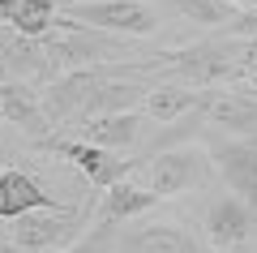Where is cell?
<instances>
[{
	"mask_svg": "<svg viewBox=\"0 0 257 253\" xmlns=\"http://www.w3.org/2000/svg\"><path fill=\"white\" fill-rule=\"evenodd\" d=\"M56 13H60V0H18L13 13H9V26L22 30V35L43 39L56 26Z\"/></svg>",
	"mask_w": 257,
	"mask_h": 253,
	"instance_id": "obj_15",
	"label": "cell"
},
{
	"mask_svg": "<svg viewBox=\"0 0 257 253\" xmlns=\"http://www.w3.org/2000/svg\"><path fill=\"white\" fill-rule=\"evenodd\" d=\"M223 39H227V56H231V86L257 91V39H236V35H223Z\"/></svg>",
	"mask_w": 257,
	"mask_h": 253,
	"instance_id": "obj_16",
	"label": "cell"
},
{
	"mask_svg": "<svg viewBox=\"0 0 257 253\" xmlns=\"http://www.w3.org/2000/svg\"><path fill=\"white\" fill-rule=\"evenodd\" d=\"M236 9H257V0H231Z\"/></svg>",
	"mask_w": 257,
	"mask_h": 253,
	"instance_id": "obj_21",
	"label": "cell"
},
{
	"mask_svg": "<svg viewBox=\"0 0 257 253\" xmlns=\"http://www.w3.org/2000/svg\"><path fill=\"white\" fill-rule=\"evenodd\" d=\"M26 210H64V202L52 198L30 172L5 167V172H0V223L26 215Z\"/></svg>",
	"mask_w": 257,
	"mask_h": 253,
	"instance_id": "obj_13",
	"label": "cell"
},
{
	"mask_svg": "<svg viewBox=\"0 0 257 253\" xmlns=\"http://www.w3.org/2000/svg\"><path fill=\"white\" fill-rule=\"evenodd\" d=\"M0 108H5V120L18 125L30 142H43L52 133V116L43 112V99H39V86L30 81H0Z\"/></svg>",
	"mask_w": 257,
	"mask_h": 253,
	"instance_id": "obj_12",
	"label": "cell"
},
{
	"mask_svg": "<svg viewBox=\"0 0 257 253\" xmlns=\"http://www.w3.org/2000/svg\"><path fill=\"white\" fill-rule=\"evenodd\" d=\"M159 193L155 189H146V185H133L124 176V181H116V185H107V189H99V198H94V223H116V227H124V223H133V219H142L146 210H155L159 206Z\"/></svg>",
	"mask_w": 257,
	"mask_h": 253,
	"instance_id": "obj_11",
	"label": "cell"
},
{
	"mask_svg": "<svg viewBox=\"0 0 257 253\" xmlns=\"http://www.w3.org/2000/svg\"><path fill=\"white\" fill-rule=\"evenodd\" d=\"M138 172H142V185L155 189L163 202L184 198V193H206L219 181L206 142H180V146H163L155 154H142Z\"/></svg>",
	"mask_w": 257,
	"mask_h": 253,
	"instance_id": "obj_1",
	"label": "cell"
},
{
	"mask_svg": "<svg viewBox=\"0 0 257 253\" xmlns=\"http://www.w3.org/2000/svg\"><path fill=\"white\" fill-rule=\"evenodd\" d=\"M193 232L219 253H253L257 249V210L240 193H231L227 185H223V193H214V185H210Z\"/></svg>",
	"mask_w": 257,
	"mask_h": 253,
	"instance_id": "obj_2",
	"label": "cell"
},
{
	"mask_svg": "<svg viewBox=\"0 0 257 253\" xmlns=\"http://www.w3.org/2000/svg\"><path fill=\"white\" fill-rule=\"evenodd\" d=\"M69 133L86 137V142H99L107 150H133V146L146 137L150 129V116L142 108L133 112H107V116H86V120H69Z\"/></svg>",
	"mask_w": 257,
	"mask_h": 253,
	"instance_id": "obj_10",
	"label": "cell"
},
{
	"mask_svg": "<svg viewBox=\"0 0 257 253\" xmlns=\"http://www.w3.org/2000/svg\"><path fill=\"white\" fill-rule=\"evenodd\" d=\"M64 5H77V0H60V9H64Z\"/></svg>",
	"mask_w": 257,
	"mask_h": 253,
	"instance_id": "obj_23",
	"label": "cell"
},
{
	"mask_svg": "<svg viewBox=\"0 0 257 253\" xmlns=\"http://www.w3.org/2000/svg\"><path fill=\"white\" fill-rule=\"evenodd\" d=\"M60 77L47 56V43L35 35H22L9 26V35L0 39V81H30V86H47Z\"/></svg>",
	"mask_w": 257,
	"mask_h": 253,
	"instance_id": "obj_8",
	"label": "cell"
},
{
	"mask_svg": "<svg viewBox=\"0 0 257 253\" xmlns=\"http://www.w3.org/2000/svg\"><path fill=\"white\" fill-rule=\"evenodd\" d=\"M90 210L64 206V210H26V215L9 219V240L18 244V253H60L82 236V227L90 223Z\"/></svg>",
	"mask_w": 257,
	"mask_h": 253,
	"instance_id": "obj_4",
	"label": "cell"
},
{
	"mask_svg": "<svg viewBox=\"0 0 257 253\" xmlns=\"http://www.w3.org/2000/svg\"><path fill=\"white\" fill-rule=\"evenodd\" d=\"M35 146L47 150V154H56V159H64V163H73L77 172L90 181V189H107V185H116V181L138 172V159H128L124 150H107L99 142H86L77 133H60V129H52Z\"/></svg>",
	"mask_w": 257,
	"mask_h": 253,
	"instance_id": "obj_3",
	"label": "cell"
},
{
	"mask_svg": "<svg viewBox=\"0 0 257 253\" xmlns=\"http://www.w3.org/2000/svg\"><path fill=\"white\" fill-rule=\"evenodd\" d=\"M116 240H120L116 223H94L90 219V227H86L69 249H60V253H116Z\"/></svg>",
	"mask_w": 257,
	"mask_h": 253,
	"instance_id": "obj_18",
	"label": "cell"
},
{
	"mask_svg": "<svg viewBox=\"0 0 257 253\" xmlns=\"http://www.w3.org/2000/svg\"><path fill=\"white\" fill-rule=\"evenodd\" d=\"M206 91H197V86H184V81H150L146 99H142V112L150 116V125H172V120L189 116L193 108H202Z\"/></svg>",
	"mask_w": 257,
	"mask_h": 253,
	"instance_id": "obj_14",
	"label": "cell"
},
{
	"mask_svg": "<svg viewBox=\"0 0 257 253\" xmlns=\"http://www.w3.org/2000/svg\"><path fill=\"white\" fill-rule=\"evenodd\" d=\"M0 253H18V244L9 240V232H0Z\"/></svg>",
	"mask_w": 257,
	"mask_h": 253,
	"instance_id": "obj_20",
	"label": "cell"
},
{
	"mask_svg": "<svg viewBox=\"0 0 257 253\" xmlns=\"http://www.w3.org/2000/svg\"><path fill=\"white\" fill-rule=\"evenodd\" d=\"M202 142L210 146L219 181L257 210V137H223V133H210L206 129Z\"/></svg>",
	"mask_w": 257,
	"mask_h": 253,
	"instance_id": "obj_6",
	"label": "cell"
},
{
	"mask_svg": "<svg viewBox=\"0 0 257 253\" xmlns=\"http://www.w3.org/2000/svg\"><path fill=\"white\" fill-rule=\"evenodd\" d=\"M60 13H69L73 22H86V26L124 35V39H146L159 30V13L146 0H77V5H64Z\"/></svg>",
	"mask_w": 257,
	"mask_h": 253,
	"instance_id": "obj_5",
	"label": "cell"
},
{
	"mask_svg": "<svg viewBox=\"0 0 257 253\" xmlns=\"http://www.w3.org/2000/svg\"><path fill=\"white\" fill-rule=\"evenodd\" d=\"M206 125L223 137H257V91L253 86H214L206 91Z\"/></svg>",
	"mask_w": 257,
	"mask_h": 253,
	"instance_id": "obj_7",
	"label": "cell"
},
{
	"mask_svg": "<svg viewBox=\"0 0 257 253\" xmlns=\"http://www.w3.org/2000/svg\"><path fill=\"white\" fill-rule=\"evenodd\" d=\"M223 35H236V39H257V9H240L231 22H223Z\"/></svg>",
	"mask_w": 257,
	"mask_h": 253,
	"instance_id": "obj_19",
	"label": "cell"
},
{
	"mask_svg": "<svg viewBox=\"0 0 257 253\" xmlns=\"http://www.w3.org/2000/svg\"><path fill=\"white\" fill-rule=\"evenodd\" d=\"M0 120H5V108H0Z\"/></svg>",
	"mask_w": 257,
	"mask_h": 253,
	"instance_id": "obj_24",
	"label": "cell"
},
{
	"mask_svg": "<svg viewBox=\"0 0 257 253\" xmlns=\"http://www.w3.org/2000/svg\"><path fill=\"white\" fill-rule=\"evenodd\" d=\"M116 253H219L180 223H138V227H120Z\"/></svg>",
	"mask_w": 257,
	"mask_h": 253,
	"instance_id": "obj_9",
	"label": "cell"
},
{
	"mask_svg": "<svg viewBox=\"0 0 257 253\" xmlns=\"http://www.w3.org/2000/svg\"><path fill=\"white\" fill-rule=\"evenodd\" d=\"M5 35H9V22H0V39H5Z\"/></svg>",
	"mask_w": 257,
	"mask_h": 253,
	"instance_id": "obj_22",
	"label": "cell"
},
{
	"mask_svg": "<svg viewBox=\"0 0 257 253\" xmlns=\"http://www.w3.org/2000/svg\"><path fill=\"white\" fill-rule=\"evenodd\" d=\"M167 5H172V9H180L189 22H202V26H214V30L240 13L231 0H167Z\"/></svg>",
	"mask_w": 257,
	"mask_h": 253,
	"instance_id": "obj_17",
	"label": "cell"
}]
</instances>
